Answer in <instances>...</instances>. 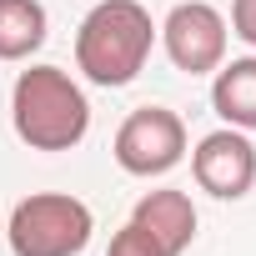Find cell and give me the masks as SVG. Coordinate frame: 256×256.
<instances>
[{"mask_svg":"<svg viewBox=\"0 0 256 256\" xmlns=\"http://www.w3.org/2000/svg\"><path fill=\"white\" fill-rule=\"evenodd\" d=\"M106 256H166V251H161L136 221H126V226L110 236V251H106Z\"/></svg>","mask_w":256,"mask_h":256,"instance_id":"30bf717a","label":"cell"},{"mask_svg":"<svg viewBox=\"0 0 256 256\" xmlns=\"http://www.w3.org/2000/svg\"><path fill=\"white\" fill-rule=\"evenodd\" d=\"M171 66L181 76H211L221 60H226V16L216 6H206V0H181V6H171V16L156 26Z\"/></svg>","mask_w":256,"mask_h":256,"instance_id":"5b68a950","label":"cell"},{"mask_svg":"<svg viewBox=\"0 0 256 256\" xmlns=\"http://www.w3.org/2000/svg\"><path fill=\"white\" fill-rule=\"evenodd\" d=\"M211 110L236 126V131H256V56H241V60H221L216 66V80H211Z\"/></svg>","mask_w":256,"mask_h":256,"instance_id":"ba28073f","label":"cell"},{"mask_svg":"<svg viewBox=\"0 0 256 256\" xmlns=\"http://www.w3.org/2000/svg\"><path fill=\"white\" fill-rule=\"evenodd\" d=\"M231 36L256 50V0H231Z\"/></svg>","mask_w":256,"mask_h":256,"instance_id":"8fae6325","label":"cell"},{"mask_svg":"<svg viewBox=\"0 0 256 256\" xmlns=\"http://www.w3.org/2000/svg\"><path fill=\"white\" fill-rule=\"evenodd\" d=\"M131 221H136L166 256H181V251H191V241H196V206H191L186 191H171V186L146 191V196L136 201Z\"/></svg>","mask_w":256,"mask_h":256,"instance_id":"52a82bcc","label":"cell"},{"mask_svg":"<svg viewBox=\"0 0 256 256\" xmlns=\"http://www.w3.org/2000/svg\"><path fill=\"white\" fill-rule=\"evenodd\" d=\"M10 120L16 136L30 151H70L90 131V100L60 66H30L16 76L10 90Z\"/></svg>","mask_w":256,"mask_h":256,"instance_id":"7a4b0ae2","label":"cell"},{"mask_svg":"<svg viewBox=\"0 0 256 256\" xmlns=\"http://www.w3.org/2000/svg\"><path fill=\"white\" fill-rule=\"evenodd\" d=\"M90 231H96V216L86 201H76L66 191H36V196L16 201L6 241L16 256H80Z\"/></svg>","mask_w":256,"mask_h":256,"instance_id":"3957f363","label":"cell"},{"mask_svg":"<svg viewBox=\"0 0 256 256\" xmlns=\"http://www.w3.org/2000/svg\"><path fill=\"white\" fill-rule=\"evenodd\" d=\"M110 156L126 176H166L186 156V126L166 106H141L120 120V131L110 141Z\"/></svg>","mask_w":256,"mask_h":256,"instance_id":"277c9868","label":"cell"},{"mask_svg":"<svg viewBox=\"0 0 256 256\" xmlns=\"http://www.w3.org/2000/svg\"><path fill=\"white\" fill-rule=\"evenodd\" d=\"M156 46V20L141 0H96L76 30V66L90 86H131Z\"/></svg>","mask_w":256,"mask_h":256,"instance_id":"6da1fadb","label":"cell"},{"mask_svg":"<svg viewBox=\"0 0 256 256\" xmlns=\"http://www.w3.org/2000/svg\"><path fill=\"white\" fill-rule=\"evenodd\" d=\"M50 16L40 0H0V60H30L46 46Z\"/></svg>","mask_w":256,"mask_h":256,"instance_id":"9c48e42d","label":"cell"},{"mask_svg":"<svg viewBox=\"0 0 256 256\" xmlns=\"http://www.w3.org/2000/svg\"><path fill=\"white\" fill-rule=\"evenodd\" d=\"M191 176L216 201H241L256 186V146L246 141V131H236V126L211 131L191 151Z\"/></svg>","mask_w":256,"mask_h":256,"instance_id":"8992f818","label":"cell"}]
</instances>
